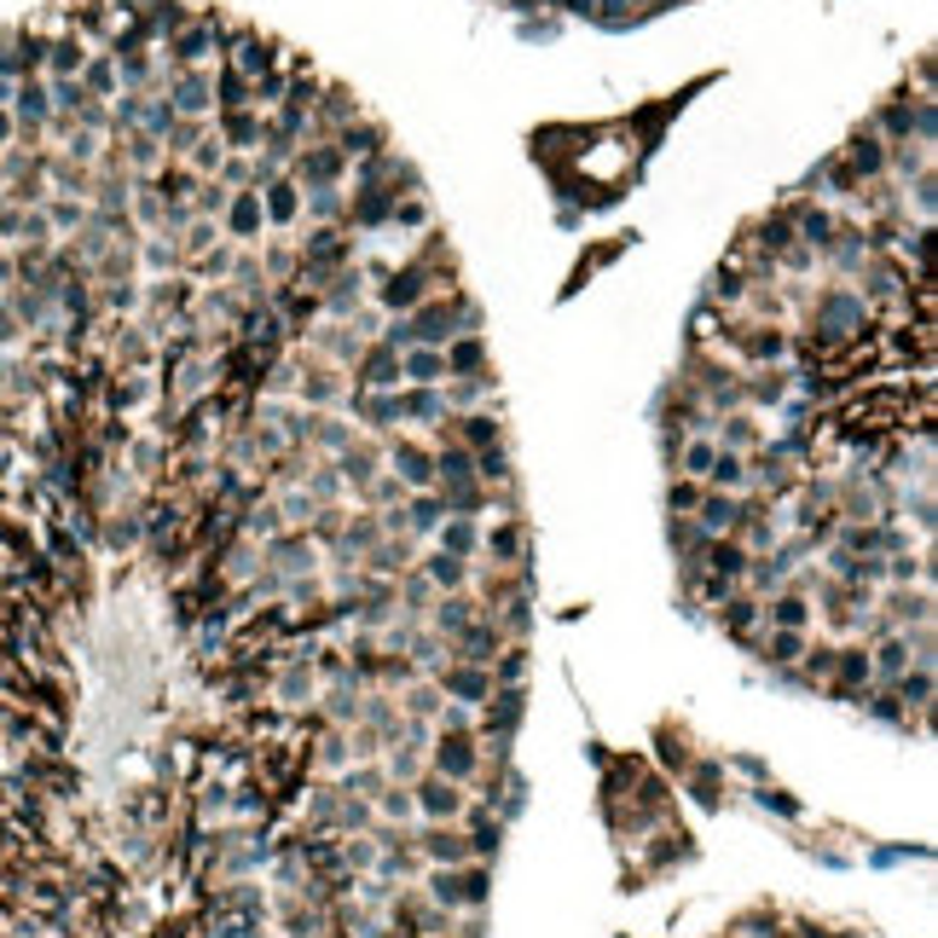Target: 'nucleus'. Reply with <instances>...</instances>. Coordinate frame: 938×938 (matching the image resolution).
Wrapping results in <instances>:
<instances>
[{"label": "nucleus", "mask_w": 938, "mask_h": 938, "mask_svg": "<svg viewBox=\"0 0 938 938\" xmlns=\"http://www.w3.org/2000/svg\"><path fill=\"white\" fill-rule=\"evenodd\" d=\"M394 417L405 423V430H430V423L453 417V405H446L441 389H405V394H394Z\"/></svg>", "instance_id": "4"}, {"label": "nucleus", "mask_w": 938, "mask_h": 938, "mask_svg": "<svg viewBox=\"0 0 938 938\" xmlns=\"http://www.w3.org/2000/svg\"><path fill=\"white\" fill-rule=\"evenodd\" d=\"M522 672H527V649H510V655L493 666V684H516Z\"/></svg>", "instance_id": "36"}, {"label": "nucleus", "mask_w": 938, "mask_h": 938, "mask_svg": "<svg viewBox=\"0 0 938 938\" xmlns=\"http://www.w3.org/2000/svg\"><path fill=\"white\" fill-rule=\"evenodd\" d=\"M476 765H481L476 742H469L464 730H441V742H435V770H441V777H446V782H464Z\"/></svg>", "instance_id": "5"}, {"label": "nucleus", "mask_w": 938, "mask_h": 938, "mask_svg": "<svg viewBox=\"0 0 938 938\" xmlns=\"http://www.w3.org/2000/svg\"><path fill=\"white\" fill-rule=\"evenodd\" d=\"M481 550H487V557H493L499 568L522 562V550H527V522H522V516H504V522L493 527V534L481 539Z\"/></svg>", "instance_id": "11"}, {"label": "nucleus", "mask_w": 938, "mask_h": 938, "mask_svg": "<svg viewBox=\"0 0 938 938\" xmlns=\"http://www.w3.org/2000/svg\"><path fill=\"white\" fill-rule=\"evenodd\" d=\"M227 227H232V238H250V232L261 227V197H255V192H243L232 209H227Z\"/></svg>", "instance_id": "30"}, {"label": "nucleus", "mask_w": 938, "mask_h": 938, "mask_svg": "<svg viewBox=\"0 0 938 938\" xmlns=\"http://www.w3.org/2000/svg\"><path fill=\"white\" fill-rule=\"evenodd\" d=\"M869 666L881 672V678H899V672H910V631H904V638H886V643L869 655Z\"/></svg>", "instance_id": "27"}, {"label": "nucleus", "mask_w": 938, "mask_h": 938, "mask_svg": "<svg viewBox=\"0 0 938 938\" xmlns=\"http://www.w3.org/2000/svg\"><path fill=\"white\" fill-rule=\"evenodd\" d=\"M336 151H313V157H301V174H308V180H331L336 174Z\"/></svg>", "instance_id": "35"}, {"label": "nucleus", "mask_w": 938, "mask_h": 938, "mask_svg": "<svg viewBox=\"0 0 938 938\" xmlns=\"http://www.w3.org/2000/svg\"><path fill=\"white\" fill-rule=\"evenodd\" d=\"M99 545H105L111 557H128V550L146 545V522H139V504H116V510H105V522H99Z\"/></svg>", "instance_id": "2"}, {"label": "nucleus", "mask_w": 938, "mask_h": 938, "mask_svg": "<svg viewBox=\"0 0 938 938\" xmlns=\"http://www.w3.org/2000/svg\"><path fill=\"white\" fill-rule=\"evenodd\" d=\"M336 400H342L336 371H313V377H301V405H308V412H324V405H336Z\"/></svg>", "instance_id": "24"}, {"label": "nucleus", "mask_w": 938, "mask_h": 938, "mask_svg": "<svg viewBox=\"0 0 938 938\" xmlns=\"http://www.w3.org/2000/svg\"><path fill=\"white\" fill-rule=\"evenodd\" d=\"M701 487H712V493H747V453H724L719 446Z\"/></svg>", "instance_id": "15"}, {"label": "nucleus", "mask_w": 938, "mask_h": 938, "mask_svg": "<svg viewBox=\"0 0 938 938\" xmlns=\"http://www.w3.org/2000/svg\"><path fill=\"white\" fill-rule=\"evenodd\" d=\"M476 615H481V608L469 603V597H458V591H453V597H441V603H435V638L453 643V638H458V631H464L469 620H476Z\"/></svg>", "instance_id": "19"}, {"label": "nucleus", "mask_w": 938, "mask_h": 938, "mask_svg": "<svg viewBox=\"0 0 938 938\" xmlns=\"http://www.w3.org/2000/svg\"><path fill=\"white\" fill-rule=\"evenodd\" d=\"M267 209H273V220H290L296 215V186H284V180H278L273 197H267Z\"/></svg>", "instance_id": "37"}, {"label": "nucleus", "mask_w": 938, "mask_h": 938, "mask_svg": "<svg viewBox=\"0 0 938 938\" xmlns=\"http://www.w3.org/2000/svg\"><path fill=\"white\" fill-rule=\"evenodd\" d=\"M441 359H446V377H476V371H487V342L476 331H464L441 348Z\"/></svg>", "instance_id": "12"}, {"label": "nucleus", "mask_w": 938, "mask_h": 938, "mask_svg": "<svg viewBox=\"0 0 938 938\" xmlns=\"http://www.w3.org/2000/svg\"><path fill=\"white\" fill-rule=\"evenodd\" d=\"M435 707H441V689L435 684H417L412 696H405V712H412V719H430Z\"/></svg>", "instance_id": "34"}, {"label": "nucleus", "mask_w": 938, "mask_h": 938, "mask_svg": "<svg viewBox=\"0 0 938 938\" xmlns=\"http://www.w3.org/2000/svg\"><path fill=\"white\" fill-rule=\"evenodd\" d=\"M359 441V430L354 423H342L336 412H313V430H308V453H319V458H342L348 446Z\"/></svg>", "instance_id": "10"}, {"label": "nucleus", "mask_w": 938, "mask_h": 938, "mask_svg": "<svg viewBox=\"0 0 938 938\" xmlns=\"http://www.w3.org/2000/svg\"><path fill=\"white\" fill-rule=\"evenodd\" d=\"M354 417L365 423L371 435H394L400 430V417H394V394H371V389H354Z\"/></svg>", "instance_id": "13"}, {"label": "nucleus", "mask_w": 938, "mask_h": 938, "mask_svg": "<svg viewBox=\"0 0 938 938\" xmlns=\"http://www.w3.org/2000/svg\"><path fill=\"white\" fill-rule=\"evenodd\" d=\"M81 65H88V53H81V35L47 41V70H53V76H76Z\"/></svg>", "instance_id": "26"}, {"label": "nucleus", "mask_w": 938, "mask_h": 938, "mask_svg": "<svg viewBox=\"0 0 938 938\" xmlns=\"http://www.w3.org/2000/svg\"><path fill=\"white\" fill-rule=\"evenodd\" d=\"M81 88H88V99H111L116 93V65L111 58H88V65H81Z\"/></svg>", "instance_id": "28"}, {"label": "nucleus", "mask_w": 938, "mask_h": 938, "mask_svg": "<svg viewBox=\"0 0 938 938\" xmlns=\"http://www.w3.org/2000/svg\"><path fill=\"white\" fill-rule=\"evenodd\" d=\"M412 800H417V811H423V817H435V823H453L458 811H464V793H458V782H446V777H423V782L412 788Z\"/></svg>", "instance_id": "9"}, {"label": "nucleus", "mask_w": 938, "mask_h": 938, "mask_svg": "<svg viewBox=\"0 0 938 938\" xmlns=\"http://www.w3.org/2000/svg\"><path fill=\"white\" fill-rule=\"evenodd\" d=\"M423 580H430L435 591H458L464 580H469V562L464 557H446V550H430V557H423V568H417Z\"/></svg>", "instance_id": "18"}, {"label": "nucleus", "mask_w": 938, "mask_h": 938, "mask_svg": "<svg viewBox=\"0 0 938 938\" xmlns=\"http://www.w3.org/2000/svg\"><path fill=\"white\" fill-rule=\"evenodd\" d=\"M354 377H359V389H371V394H389L394 382H400V354L382 342V348H365L354 359Z\"/></svg>", "instance_id": "6"}, {"label": "nucleus", "mask_w": 938, "mask_h": 938, "mask_svg": "<svg viewBox=\"0 0 938 938\" xmlns=\"http://www.w3.org/2000/svg\"><path fill=\"white\" fill-rule=\"evenodd\" d=\"M770 661H777V666H788V661H800L805 655V631H782V626H770Z\"/></svg>", "instance_id": "31"}, {"label": "nucleus", "mask_w": 938, "mask_h": 938, "mask_svg": "<svg viewBox=\"0 0 938 938\" xmlns=\"http://www.w3.org/2000/svg\"><path fill=\"white\" fill-rule=\"evenodd\" d=\"M359 504H365V510H400V504H405V481L394 476V469H382V476L359 493Z\"/></svg>", "instance_id": "23"}, {"label": "nucleus", "mask_w": 938, "mask_h": 938, "mask_svg": "<svg viewBox=\"0 0 938 938\" xmlns=\"http://www.w3.org/2000/svg\"><path fill=\"white\" fill-rule=\"evenodd\" d=\"M441 696L458 701H493V672H481L476 661H453L441 672Z\"/></svg>", "instance_id": "7"}, {"label": "nucleus", "mask_w": 938, "mask_h": 938, "mask_svg": "<svg viewBox=\"0 0 938 938\" xmlns=\"http://www.w3.org/2000/svg\"><path fill=\"white\" fill-rule=\"evenodd\" d=\"M696 504H701V481H689V476L666 481V510L672 516H696Z\"/></svg>", "instance_id": "29"}, {"label": "nucleus", "mask_w": 938, "mask_h": 938, "mask_svg": "<svg viewBox=\"0 0 938 938\" xmlns=\"http://www.w3.org/2000/svg\"><path fill=\"white\" fill-rule=\"evenodd\" d=\"M331 464H336L342 487H348V493L359 499L365 487H371V481L382 476V446H377V441H354L348 453H342V458H331Z\"/></svg>", "instance_id": "3"}, {"label": "nucleus", "mask_w": 938, "mask_h": 938, "mask_svg": "<svg viewBox=\"0 0 938 938\" xmlns=\"http://www.w3.org/2000/svg\"><path fill=\"white\" fill-rule=\"evenodd\" d=\"M7 139H12V111L0 105V146H7Z\"/></svg>", "instance_id": "38"}, {"label": "nucleus", "mask_w": 938, "mask_h": 938, "mask_svg": "<svg viewBox=\"0 0 938 938\" xmlns=\"http://www.w3.org/2000/svg\"><path fill=\"white\" fill-rule=\"evenodd\" d=\"M423 290H430V284H423V273L412 267V273H394L389 284H382V301H389V308H417Z\"/></svg>", "instance_id": "25"}, {"label": "nucleus", "mask_w": 938, "mask_h": 938, "mask_svg": "<svg viewBox=\"0 0 938 938\" xmlns=\"http://www.w3.org/2000/svg\"><path fill=\"white\" fill-rule=\"evenodd\" d=\"M742 510H747V493H712V487H701V504H696V527L707 539H724L742 527Z\"/></svg>", "instance_id": "1"}, {"label": "nucleus", "mask_w": 938, "mask_h": 938, "mask_svg": "<svg viewBox=\"0 0 938 938\" xmlns=\"http://www.w3.org/2000/svg\"><path fill=\"white\" fill-rule=\"evenodd\" d=\"M400 377L412 382V389H435V382L446 377V359H441V348H405V359H400Z\"/></svg>", "instance_id": "16"}, {"label": "nucleus", "mask_w": 938, "mask_h": 938, "mask_svg": "<svg viewBox=\"0 0 938 938\" xmlns=\"http://www.w3.org/2000/svg\"><path fill=\"white\" fill-rule=\"evenodd\" d=\"M435 550H446V557H476L481 550V527H476V516H446L441 527H435Z\"/></svg>", "instance_id": "14"}, {"label": "nucleus", "mask_w": 938, "mask_h": 938, "mask_svg": "<svg viewBox=\"0 0 938 938\" xmlns=\"http://www.w3.org/2000/svg\"><path fill=\"white\" fill-rule=\"evenodd\" d=\"M41 209H47V227H58V232H76L81 220H88L76 197H53V203H41Z\"/></svg>", "instance_id": "32"}, {"label": "nucleus", "mask_w": 938, "mask_h": 938, "mask_svg": "<svg viewBox=\"0 0 938 938\" xmlns=\"http://www.w3.org/2000/svg\"><path fill=\"white\" fill-rule=\"evenodd\" d=\"M446 522V504L441 493H405L400 504V527H405V539H435V527Z\"/></svg>", "instance_id": "8"}, {"label": "nucleus", "mask_w": 938, "mask_h": 938, "mask_svg": "<svg viewBox=\"0 0 938 938\" xmlns=\"http://www.w3.org/2000/svg\"><path fill=\"white\" fill-rule=\"evenodd\" d=\"M712 435H719L724 453H753V446H759V430H753L747 412H730L724 423H712Z\"/></svg>", "instance_id": "20"}, {"label": "nucleus", "mask_w": 938, "mask_h": 938, "mask_svg": "<svg viewBox=\"0 0 938 938\" xmlns=\"http://www.w3.org/2000/svg\"><path fill=\"white\" fill-rule=\"evenodd\" d=\"M476 481L481 487H510V481H516V458H510L504 441H493V446H481V453H476Z\"/></svg>", "instance_id": "17"}, {"label": "nucleus", "mask_w": 938, "mask_h": 938, "mask_svg": "<svg viewBox=\"0 0 938 938\" xmlns=\"http://www.w3.org/2000/svg\"><path fill=\"white\" fill-rule=\"evenodd\" d=\"M834 678H840V689H858L874 678L869 666V649H834Z\"/></svg>", "instance_id": "22"}, {"label": "nucleus", "mask_w": 938, "mask_h": 938, "mask_svg": "<svg viewBox=\"0 0 938 938\" xmlns=\"http://www.w3.org/2000/svg\"><path fill=\"white\" fill-rule=\"evenodd\" d=\"M747 394L759 400V405H777V400L788 394V377H782V371H759V377L747 382Z\"/></svg>", "instance_id": "33"}, {"label": "nucleus", "mask_w": 938, "mask_h": 938, "mask_svg": "<svg viewBox=\"0 0 938 938\" xmlns=\"http://www.w3.org/2000/svg\"><path fill=\"white\" fill-rule=\"evenodd\" d=\"M712 453H719V441H712V435H696V441H684V453H678V469H672V476L707 481V469H712Z\"/></svg>", "instance_id": "21"}]
</instances>
